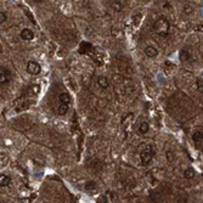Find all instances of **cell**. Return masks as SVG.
Masks as SVG:
<instances>
[{"label": "cell", "mask_w": 203, "mask_h": 203, "mask_svg": "<svg viewBox=\"0 0 203 203\" xmlns=\"http://www.w3.org/2000/svg\"><path fill=\"white\" fill-rule=\"evenodd\" d=\"M169 29H170V22L164 16H159L153 23V30L162 38H164L169 34Z\"/></svg>", "instance_id": "cell-1"}, {"label": "cell", "mask_w": 203, "mask_h": 203, "mask_svg": "<svg viewBox=\"0 0 203 203\" xmlns=\"http://www.w3.org/2000/svg\"><path fill=\"white\" fill-rule=\"evenodd\" d=\"M155 156V148L152 145H146L140 152V159L144 166H147Z\"/></svg>", "instance_id": "cell-2"}, {"label": "cell", "mask_w": 203, "mask_h": 203, "mask_svg": "<svg viewBox=\"0 0 203 203\" xmlns=\"http://www.w3.org/2000/svg\"><path fill=\"white\" fill-rule=\"evenodd\" d=\"M10 80H11V71L1 66L0 67V84H1V86L6 85L10 83Z\"/></svg>", "instance_id": "cell-3"}, {"label": "cell", "mask_w": 203, "mask_h": 203, "mask_svg": "<svg viewBox=\"0 0 203 203\" xmlns=\"http://www.w3.org/2000/svg\"><path fill=\"white\" fill-rule=\"evenodd\" d=\"M27 72L30 76H38L40 72H42V67H40V65L37 62V61H29L27 63Z\"/></svg>", "instance_id": "cell-4"}, {"label": "cell", "mask_w": 203, "mask_h": 203, "mask_svg": "<svg viewBox=\"0 0 203 203\" xmlns=\"http://www.w3.org/2000/svg\"><path fill=\"white\" fill-rule=\"evenodd\" d=\"M19 35H21V39L24 40V42H30V40L34 39V32L29 28H23Z\"/></svg>", "instance_id": "cell-5"}, {"label": "cell", "mask_w": 203, "mask_h": 203, "mask_svg": "<svg viewBox=\"0 0 203 203\" xmlns=\"http://www.w3.org/2000/svg\"><path fill=\"white\" fill-rule=\"evenodd\" d=\"M144 53L148 58H155L158 55V49L156 46H153V45H147L144 49Z\"/></svg>", "instance_id": "cell-6"}, {"label": "cell", "mask_w": 203, "mask_h": 203, "mask_svg": "<svg viewBox=\"0 0 203 203\" xmlns=\"http://www.w3.org/2000/svg\"><path fill=\"white\" fill-rule=\"evenodd\" d=\"M97 85H99V88L104 89V90L107 89L109 86V80H108V78L105 77V76H99L97 77Z\"/></svg>", "instance_id": "cell-7"}, {"label": "cell", "mask_w": 203, "mask_h": 203, "mask_svg": "<svg viewBox=\"0 0 203 203\" xmlns=\"http://www.w3.org/2000/svg\"><path fill=\"white\" fill-rule=\"evenodd\" d=\"M58 101H60V104L69 106V104H71V96H69V94L68 93H61L60 96H58Z\"/></svg>", "instance_id": "cell-8"}, {"label": "cell", "mask_w": 203, "mask_h": 203, "mask_svg": "<svg viewBox=\"0 0 203 203\" xmlns=\"http://www.w3.org/2000/svg\"><path fill=\"white\" fill-rule=\"evenodd\" d=\"M84 190L86 192H95L97 190V184L95 181H86L84 184Z\"/></svg>", "instance_id": "cell-9"}, {"label": "cell", "mask_w": 203, "mask_h": 203, "mask_svg": "<svg viewBox=\"0 0 203 203\" xmlns=\"http://www.w3.org/2000/svg\"><path fill=\"white\" fill-rule=\"evenodd\" d=\"M179 57H180V61H182V62H185V61L190 60L191 57V51L189 49H182L180 54H179Z\"/></svg>", "instance_id": "cell-10"}, {"label": "cell", "mask_w": 203, "mask_h": 203, "mask_svg": "<svg viewBox=\"0 0 203 203\" xmlns=\"http://www.w3.org/2000/svg\"><path fill=\"white\" fill-rule=\"evenodd\" d=\"M192 140H194L195 144L202 143V141H203V131H201V130L195 131V133L192 134Z\"/></svg>", "instance_id": "cell-11"}, {"label": "cell", "mask_w": 203, "mask_h": 203, "mask_svg": "<svg viewBox=\"0 0 203 203\" xmlns=\"http://www.w3.org/2000/svg\"><path fill=\"white\" fill-rule=\"evenodd\" d=\"M195 175H196V171H195L194 168L189 167V168H186V169L184 170V178H185V179H189V180H190V179H194Z\"/></svg>", "instance_id": "cell-12"}, {"label": "cell", "mask_w": 203, "mask_h": 203, "mask_svg": "<svg viewBox=\"0 0 203 203\" xmlns=\"http://www.w3.org/2000/svg\"><path fill=\"white\" fill-rule=\"evenodd\" d=\"M0 178H1L0 179V185H1V187H6V186H9L10 184H11V178H10L9 175L1 174Z\"/></svg>", "instance_id": "cell-13"}, {"label": "cell", "mask_w": 203, "mask_h": 203, "mask_svg": "<svg viewBox=\"0 0 203 203\" xmlns=\"http://www.w3.org/2000/svg\"><path fill=\"white\" fill-rule=\"evenodd\" d=\"M148 130H150V124L147 122H141V124L139 125V133L145 135L148 133Z\"/></svg>", "instance_id": "cell-14"}, {"label": "cell", "mask_w": 203, "mask_h": 203, "mask_svg": "<svg viewBox=\"0 0 203 203\" xmlns=\"http://www.w3.org/2000/svg\"><path fill=\"white\" fill-rule=\"evenodd\" d=\"M68 108H69V106H67V105H62V104H58V106H57V114L58 116H65L67 112H68Z\"/></svg>", "instance_id": "cell-15"}, {"label": "cell", "mask_w": 203, "mask_h": 203, "mask_svg": "<svg viewBox=\"0 0 203 203\" xmlns=\"http://www.w3.org/2000/svg\"><path fill=\"white\" fill-rule=\"evenodd\" d=\"M111 7H112L114 11L119 12L122 9H123V3L122 1H111Z\"/></svg>", "instance_id": "cell-16"}, {"label": "cell", "mask_w": 203, "mask_h": 203, "mask_svg": "<svg viewBox=\"0 0 203 203\" xmlns=\"http://www.w3.org/2000/svg\"><path fill=\"white\" fill-rule=\"evenodd\" d=\"M182 11H184L185 15H191L192 12H194V7H192L191 4H185L184 7H182Z\"/></svg>", "instance_id": "cell-17"}, {"label": "cell", "mask_w": 203, "mask_h": 203, "mask_svg": "<svg viewBox=\"0 0 203 203\" xmlns=\"http://www.w3.org/2000/svg\"><path fill=\"white\" fill-rule=\"evenodd\" d=\"M166 157H167V161L169 162V163L174 162V158H175V156H174V153H173V151H171V150H168L166 152Z\"/></svg>", "instance_id": "cell-18"}, {"label": "cell", "mask_w": 203, "mask_h": 203, "mask_svg": "<svg viewBox=\"0 0 203 203\" xmlns=\"http://www.w3.org/2000/svg\"><path fill=\"white\" fill-rule=\"evenodd\" d=\"M197 89H198V93L203 95V82H202V79L197 80Z\"/></svg>", "instance_id": "cell-19"}, {"label": "cell", "mask_w": 203, "mask_h": 203, "mask_svg": "<svg viewBox=\"0 0 203 203\" xmlns=\"http://www.w3.org/2000/svg\"><path fill=\"white\" fill-rule=\"evenodd\" d=\"M6 21H7V15H6L5 11H1V12H0V22L5 23Z\"/></svg>", "instance_id": "cell-20"}, {"label": "cell", "mask_w": 203, "mask_h": 203, "mask_svg": "<svg viewBox=\"0 0 203 203\" xmlns=\"http://www.w3.org/2000/svg\"><path fill=\"white\" fill-rule=\"evenodd\" d=\"M197 30H201V32H203V26H198L197 27Z\"/></svg>", "instance_id": "cell-21"}]
</instances>
